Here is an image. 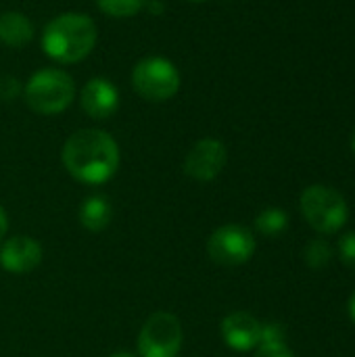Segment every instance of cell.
Instances as JSON below:
<instances>
[{
  "label": "cell",
  "instance_id": "6da1fadb",
  "mask_svg": "<svg viewBox=\"0 0 355 357\" xmlns=\"http://www.w3.org/2000/svg\"><path fill=\"white\" fill-rule=\"evenodd\" d=\"M63 167L82 184L98 186L109 182L121 161L119 144L115 138L98 128H86L73 132L61 151Z\"/></svg>",
  "mask_w": 355,
  "mask_h": 357
},
{
  "label": "cell",
  "instance_id": "7a4b0ae2",
  "mask_svg": "<svg viewBox=\"0 0 355 357\" xmlns=\"http://www.w3.org/2000/svg\"><path fill=\"white\" fill-rule=\"evenodd\" d=\"M98 42V27L92 17L69 10L52 17L40 36L44 54L59 65H75L88 59Z\"/></svg>",
  "mask_w": 355,
  "mask_h": 357
},
{
  "label": "cell",
  "instance_id": "3957f363",
  "mask_svg": "<svg viewBox=\"0 0 355 357\" xmlns=\"http://www.w3.org/2000/svg\"><path fill=\"white\" fill-rule=\"evenodd\" d=\"M23 100L38 115H59L71 107L75 100V82L73 77L59 67L38 69L23 84Z\"/></svg>",
  "mask_w": 355,
  "mask_h": 357
},
{
  "label": "cell",
  "instance_id": "277c9868",
  "mask_svg": "<svg viewBox=\"0 0 355 357\" xmlns=\"http://www.w3.org/2000/svg\"><path fill=\"white\" fill-rule=\"evenodd\" d=\"M134 92L146 102H167L172 100L182 86V75L174 61L151 54L140 59L130 73Z\"/></svg>",
  "mask_w": 355,
  "mask_h": 357
},
{
  "label": "cell",
  "instance_id": "5b68a950",
  "mask_svg": "<svg viewBox=\"0 0 355 357\" xmlns=\"http://www.w3.org/2000/svg\"><path fill=\"white\" fill-rule=\"evenodd\" d=\"M301 213L318 234L339 232L349 215L345 197L324 184H312L301 192Z\"/></svg>",
  "mask_w": 355,
  "mask_h": 357
},
{
  "label": "cell",
  "instance_id": "8992f818",
  "mask_svg": "<svg viewBox=\"0 0 355 357\" xmlns=\"http://www.w3.org/2000/svg\"><path fill=\"white\" fill-rule=\"evenodd\" d=\"M182 337L180 320L169 312H157L140 328L138 357H178Z\"/></svg>",
  "mask_w": 355,
  "mask_h": 357
},
{
  "label": "cell",
  "instance_id": "52a82bcc",
  "mask_svg": "<svg viewBox=\"0 0 355 357\" xmlns=\"http://www.w3.org/2000/svg\"><path fill=\"white\" fill-rule=\"evenodd\" d=\"M255 253V238L249 228L239 224L220 226L207 241V255L213 264L234 268L247 264Z\"/></svg>",
  "mask_w": 355,
  "mask_h": 357
},
{
  "label": "cell",
  "instance_id": "ba28073f",
  "mask_svg": "<svg viewBox=\"0 0 355 357\" xmlns=\"http://www.w3.org/2000/svg\"><path fill=\"white\" fill-rule=\"evenodd\" d=\"M228 161L226 144L218 138H201L197 140L184 157V174L197 182L216 180Z\"/></svg>",
  "mask_w": 355,
  "mask_h": 357
},
{
  "label": "cell",
  "instance_id": "9c48e42d",
  "mask_svg": "<svg viewBox=\"0 0 355 357\" xmlns=\"http://www.w3.org/2000/svg\"><path fill=\"white\" fill-rule=\"evenodd\" d=\"M77 98H80L82 111L96 121L109 119L119 109V90L109 77H103V75L90 77L82 86Z\"/></svg>",
  "mask_w": 355,
  "mask_h": 357
},
{
  "label": "cell",
  "instance_id": "30bf717a",
  "mask_svg": "<svg viewBox=\"0 0 355 357\" xmlns=\"http://www.w3.org/2000/svg\"><path fill=\"white\" fill-rule=\"evenodd\" d=\"M222 339L224 343L234 351H251L257 349L262 341V322L247 314V312H234L228 314L222 320Z\"/></svg>",
  "mask_w": 355,
  "mask_h": 357
},
{
  "label": "cell",
  "instance_id": "8fae6325",
  "mask_svg": "<svg viewBox=\"0 0 355 357\" xmlns=\"http://www.w3.org/2000/svg\"><path fill=\"white\" fill-rule=\"evenodd\" d=\"M42 261V247L29 236H13L0 247V266L10 274H29Z\"/></svg>",
  "mask_w": 355,
  "mask_h": 357
},
{
  "label": "cell",
  "instance_id": "7c38bea8",
  "mask_svg": "<svg viewBox=\"0 0 355 357\" xmlns=\"http://www.w3.org/2000/svg\"><path fill=\"white\" fill-rule=\"evenodd\" d=\"M33 23L21 10L0 13V44L8 48H21L33 40Z\"/></svg>",
  "mask_w": 355,
  "mask_h": 357
},
{
  "label": "cell",
  "instance_id": "4fadbf2b",
  "mask_svg": "<svg viewBox=\"0 0 355 357\" xmlns=\"http://www.w3.org/2000/svg\"><path fill=\"white\" fill-rule=\"evenodd\" d=\"M113 218V207L107 197L90 195L80 205V224L90 232H103Z\"/></svg>",
  "mask_w": 355,
  "mask_h": 357
},
{
  "label": "cell",
  "instance_id": "5bb4252c",
  "mask_svg": "<svg viewBox=\"0 0 355 357\" xmlns=\"http://www.w3.org/2000/svg\"><path fill=\"white\" fill-rule=\"evenodd\" d=\"M146 0H96V8L109 19H132L140 15Z\"/></svg>",
  "mask_w": 355,
  "mask_h": 357
},
{
  "label": "cell",
  "instance_id": "9a60e30c",
  "mask_svg": "<svg viewBox=\"0 0 355 357\" xmlns=\"http://www.w3.org/2000/svg\"><path fill=\"white\" fill-rule=\"evenodd\" d=\"M289 215L278 207H268L255 218V230L264 236H278L287 230Z\"/></svg>",
  "mask_w": 355,
  "mask_h": 357
},
{
  "label": "cell",
  "instance_id": "2e32d148",
  "mask_svg": "<svg viewBox=\"0 0 355 357\" xmlns=\"http://www.w3.org/2000/svg\"><path fill=\"white\" fill-rule=\"evenodd\" d=\"M303 259L312 270H322L333 261V249L324 238H314L305 245Z\"/></svg>",
  "mask_w": 355,
  "mask_h": 357
},
{
  "label": "cell",
  "instance_id": "e0dca14e",
  "mask_svg": "<svg viewBox=\"0 0 355 357\" xmlns=\"http://www.w3.org/2000/svg\"><path fill=\"white\" fill-rule=\"evenodd\" d=\"M339 259L345 268L355 272V232H347L339 238Z\"/></svg>",
  "mask_w": 355,
  "mask_h": 357
},
{
  "label": "cell",
  "instance_id": "ac0fdd59",
  "mask_svg": "<svg viewBox=\"0 0 355 357\" xmlns=\"http://www.w3.org/2000/svg\"><path fill=\"white\" fill-rule=\"evenodd\" d=\"M23 86L19 84V79L15 75H0V100L10 102L21 94Z\"/></svg>",
  "mask_w": 355,
  "mask_h": 357
},
{
  "label": "cell",
  "instance_id": "d6986e66",
  "mask_svg": "<svg viewBox=\"0 0 355 357\" xmlns=\"http://www.w3.org/2000/svg\"><path fill=\"white\" fill-rule=\"evenodd\" d=\"M255 357H295L293 351L287 347V343H270V345H257Z\"/></svg>",
  "mask_w": 355,
  "mask_h": 357
},
{
  "label": "cell",
  "instance_id": "ffe728a7",
  "mask_svg": "<svg viewBox=\"0 0 355 357\" xmlns=\"http://www.w3.org/2000/svg\"><path fill=\"white\" fill-rule=\"evenodd\" d=\"M163 2L161 0H146V6H144V10L146 13H153V15H161L163 13Z\"/></svg>",
  "mask_w": 355,
  "mask_h": 357
},
{
  "label": "cell",
  "instance_id": "44dd1931",
  "mask_svg": "<svg viewBox=\"0 0 355 357\" xmlns=\"http://www.w3.org/2000/svg\"><path fill=\"white\" fill-rule=\"evenodd\" d=\"M6 230H8V218H6V213H4V209L0 207V241L4 238V234H6Z\"/></svg>",
  "mask_w": 355,
  "mask_h": 357
},
{
  "label": "cell",
  "instance_id": "7402d4cb",
  "mask_svg": "<svg viewBox=\"0 0 355 357\" xmlns=\"http://www.w3.org/2000/svg\"><path fill=\"white\" fill-rule=\"evenodd\" d=\"M347 312H349V318H352V322L355 324V293L349 297V305H347Z\"/></svg>",
  "mask_w": 355,
  "mask_h": 357
},
{
  "label": "cell",
  "instance_id": "603a6c76",
  "mask_svg": "<svg viewBox=\"0 0 355 357\" xmlns=\"http://www.w3.org/2000/svg\"><path fill=\"white\" fill-rule=\"evenodd\" d=\"M109 357H136L134 354H130V351H115V354H111Z\"/></svg>",
  "mask_w": 355,
  "mask_h": 357
},
{
  "label": "cell",
  "instance_id": "cb8c5ba5",
  "mask_svg": "<svg viewBox=\"0 0 355 357\" xmlns=\"http://www.w3.org/2000/svg\"><path fill=\"white\" fill-rule=\"evenodd\" d=\"M352 151H354V155H355V130H354V134H352Z\"/></svg>",
  "mask_w": 355,
  "mask_h": 357
},
{
  "label": "cell",
  "instance_id": "d4e9b609",
  "mask_svg": "<svg viewBox=\"0 0 355 357\" xmlns=\"http://www.w3.org/2000/svg\"><path fill=\"white\" fill-rule=\"evenodd\" d=\"M186 2H192V4H201V2H207V0H186Z\"/></svg>",
  "mask_w": 355,
  "mask_h": 357
}]
</instances>
